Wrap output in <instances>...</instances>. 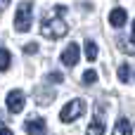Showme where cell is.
<instances>
[{
    "label": "cell",
    "mask_w": 135,
    "mask_h": 135,
    "mask_svg": "<svg viewBox=\"0 0 135 135\" xmlns=\"http://www.w3.org/2000/svg\"><path fill=\"white\" fill-rule=\"evenodd\" d=\"M78 57H81V52H78V45L76 43H69L64 50H62V64L64 66H76L78 64Z\"/></svg>",
    "instance_id": "5b68a950"
},
{
    "label": "cell",
    "mask_w": 135,
    "mask_h": 135,
    "mask_svg": "<svg viewBox=\"0 0 135 135\" xmlns=\"http://www.w3.org/2000/svg\"><path fill=\"white\" fill-rule=\"evenodd\" d=\"M133 38H135V21H133Z\"/></svg>",
    "instance_id": "d6986e66"
},
{
    "label": "cell",
    "mask_w": 135,
    "mask_h": 135,
    "mask_svg": "<svg viewBox=\"0 0 135 135\" xmlns=\"http://www.w3.org/2000/svg\"><path fill=\"white\" fill-rule=\"evenodd\" d=\"M0 135H12V131H9V128H5V126H0Z\"/></svg>",
    "instance_id": "e0dca14e"
},
{
    "label": "cell",
    "mask_w": 135,
    "mask_h": 135,
    "mask_svg": "<svg viewBox=\"0 0 135 135\" xmlns=\"http://www.w3.org/2000/svg\"><path fill=\"white\" fill-rule=\"evenodd\" d=\"M24 131H26V135H47V128H45V121H43V119H31V121H26Z\"/></svg>",
    "instance_id": "8992f818"
},
{
    "label": "cell",
    "mask_w": 135,
    "mask_h": 135,
    "mask_svg": "<svg viewBox=\"0 0 135 135\" xmlns=\"http://www.w3.org/2000/svg\"><path fill=\"white\" fill-rule=\"evenodd\" d=\"M85 135H104V123H102V116H95L88 126Z\"/></svg>",
    "instance_id": "ba28073f"
},
{
    "label": "cell",
    "mask_w": 135,
    "mask_h": 135,
    "mask_svg": "<svg viewBox=\"0 0 135 135\" xmlns=\"http://www.w3.org/2000/svg\"><path fill=\"white\" fill-rule=\"evenodd\" d=\"M119 45L123 47V52L135 55V38H121V40H119Z\"/></svg>",
    "instance_id": "30bf717a"
},
{
    "label": "cell",
    "mask_w": 135,
    "mask_h": 135,
    "mask_svg": "<svg viewBox=\"0 0 135 135\" xmlns=\"http://www.w3.org/2000/svg\"><path fill=\"white\" fill-rule=\"evenodd\" d=\"M85 57H88L90 62H93V59H97V45H95L93 40H88V43H85Z\"/></svg>",
    "instance_id": "7c38bea8"
},
{
    "label": "cell",
    "mask_w": 135,
    "mask_h": 135,
    "mask_svg": "<svg viewBox=\"0 0 135 135\" xmlns=\"http://www.w3.org/2000/svg\"><path fill=\"white\" fill-rule=\"evenodd\" d=\"M24 102H26V95H24L21 90H9V93H7V109H9L12 114H19V112L24 109Z\"/></svg>",
    "instance_id": "277c9868"
},
{
    "label": "cell",
    "mask_w": 135,
    "mask_h": 135,
    "mask_svg": "<svg viewBox=\"0 0 135 135\" xmlns=\"http://www.w3.org/2000/svg\"><path fill=\"white\" fill-rule=\"evenodd\" d=\"M114 135H133V128H131V121L128 119H119L116 126H114Z\"/></svg>",
    "instance_id": "9c48e42d"
},
{
    "label": "cell",
    "mask_w": 135,
    "mask_h": 135,
    "mask_svg": "<svg viewBox=\"0 0 135 135\" xmlns=\"http://www.w3.org/2000/svg\"><path fill=\"white\" fill-rule=\"evenodd\" d=\"M7 5H9V0H0V9H5Z\"/></svg>",
    "instance_id": "ac0fdd59"
},
{
    "label": "cell",
    "mask_w": 135,
    "mask_h": 135,
    "mask_svg": "<svg viewBox=\"0 0 135 135\" xmlns=\"http://www.w3.org/2000/svg\"><path fill=\"white\" fill-rule=\"evenodd\" d=\"M24 50H26V52H28V55H33V52H36V50H38V43H28V45H26V47H24Z\"/></svg>",
    "instance_id": "2e32d148"
},
{
    "label": "cell",
    "mask_w": 135,
    "mask_h": 135,
    "mask_svg": "<svg viewBox=\"0 0 135 135\" xmlns=\"http://www.w3.org/2000/svg\"><path fill=\"white\" fill-rule=\"evenodd\" d=\"M47 81H52V83H62V81H64V76H62L59 71H55V74H50V76H47Z\"/></svg>",
    "instance_id": "9a60e30c"
},
{
    "label": "cell",
    "mask_w": 135,
    "mask_h": 135,
    "mask_svg": "<svg viewBox=\"0 0 135 135\" xmlns=\"http://www.w3.org/2000/svg\"><path fill=\"white\" fill-rule=\"evenodd\" d=\"M119 81H123V83H131V81H133V69L123 64V66L119 69Z\"/></svg>",
    "instance_id": "8fae6325"
},
{
    "label": "cell",
    "mask_w": 135,
    "mask_h": 135,
    "mask_svg": "<svg viewBox=\"0 0 135 135\" xmlns=\"http://www.w3.org/2000/svg\"><path fill=\"white\" fill-rule=\"evenodd\" d=\"M126 19H128V12H126L123 7H114L112 14H109V24L116 26V28H121V26L126 24Z\"/></svg>",
    "instance_id": "52a82bcc"
},
{
    "label": "cell",
    "mask_w": 135,
    "mask_h": 135,
    "mask_svg": "<svg viewBox=\"0 0 135 135\" xmlns=\"http://www.w3.org/2000/svg\"><path fill=\"white\" fill-rule=\"evenodd\" d=\"M83 112H85V102H83V100H71L69 104H64L59 119H62L64 123H71V121H76Z\"/></svg>",
    "instance_id": "3957f363"
},
{
    "label": "cell",
    "mask_w": 135,
    "mask_h": 135,
    "mask_svg": "<svg viewBox=\"0 0 135 135\" xmlns=\"http://www.w3.org/2000/svg\"><path fill=\"white\" fill-rule=\"evenodd\" d=\"M31 12H33V2H31V0L19 2L17 14H14V28H17L19 33H26V31L31 28Z\"/></svg>",
    "instance_id": "7a4b0ae2"
},
{
    "label": "cell",
    "mask_w": 135,
    "mask_h": 135,
    "mask_svg": "<svg viewBox=\"0 0 135 135\" xmlns=\"http://www.w3.org/2000/svg\"><path fill=\"white\" fill-rule=\"evenodd\" d=\"M7 66H9V52L0 47V71H5Z\"/></svg>",
    "instance_id": "5bb4252c"
},
{
    "label": "cell",
    "mask_w": 135,
    "mask_h": 135,
    "mask_svg": "<svg viewBox=\"0 0 135 135\" xmlns=\"http://www.w3.org/2000/svg\"><path fill=\"white\" fill-rule=\"evenodd\" d=\"M66 31H69V28H66V21H64L59 14H55V17H45L43 24H40V33H43L45 38H52V40L66 36Z\"/></svg>",
    "instance_id": "6da1fadb"
},
{
    "label": "cell",
    "mask_w": 135,
    "mask_h": 135,
    "mask_svg": "<svg viewBox=\"0 0 135 135\" xmlns=\"http://www.w3.org/2000/svg\"><path fill=\"white\" fill-rule=\"evenodd\" d=\"M81 81H83L85 85H93V83L97 81V71H93V69H88V71L83 74V78H81Z\"/></svg>",
    "instance_id": "4fadbf2b"
}]
</instances>
